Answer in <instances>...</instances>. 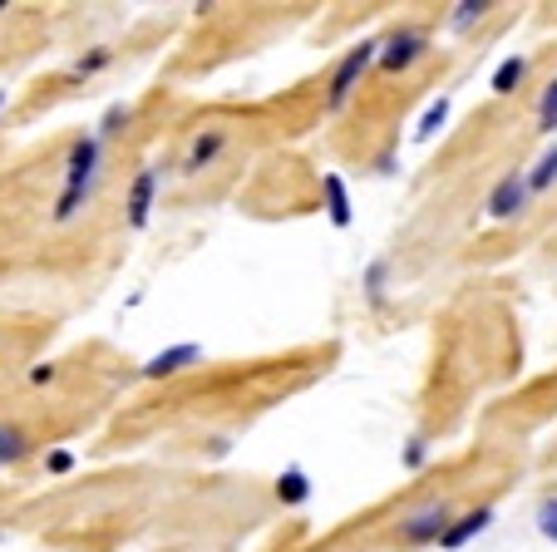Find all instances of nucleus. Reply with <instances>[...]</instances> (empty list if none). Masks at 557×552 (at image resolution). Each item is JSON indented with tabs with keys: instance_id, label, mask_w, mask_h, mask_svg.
<instances>
[{
	"instance_id": "11",
	"label": "nucleus",
	"mask_w": 557,
	"mask_h": 552,
	"mask_svg": "<svg viewBox=\"0 0 557 552\" xmlns=\"http://www.w3.org/2000/svg\"><path fill=\"white\" fill-rule=\"evenodd\" d=\"M523 79H528V54H508V60L494 70L488 89H494L498 99H508V95H518V84H523Z\"/></svg>"
},
{
	"instance_id": "26",
	"label": "nucleus",
	"mask_w": 557,
	"mask_h": 552,
	"mask_svg": "<svg viewBox=\"0 0 557 552\" xmlns=\"http://www.w3.org/2000/svg\"><path fill=\"white\" fill-rule=\"evenodd\" d=\"M0 15H5V0H0Z\"/></svg>"
},
{
	"instance_id": "5",
	"label": "nucleus",
	"mask_w": 557,
	"mask_h": 552,
	"mask_svg": "<svg viewBox=\"0 0 557 552\" xmlns=\"http://www.w3.org/2000/svg\"><path fill=\"white\" fill-rule=\"evenodd\" d=\"M158 188H163V168L158 163H144L128 183V198H124V222L134 232H144L153 222V208H158Z\"/></svg>"
},
{
	"instance_id": "1",
	"label": "nucleus",
	"mask_w": 557,
	"mask_h": 552,
	"mask_svg": "<svg viewBox=\"0 0 557 552\" xmlns=\"http://www.w3.org/2000/svg\"><path fill=\"white\" fill-rule=\"evenodd\" d=\"M99 183H104V138H99L95 128H85V134L70 144V154H64V188L50 212L54 228H70V222L95 203Z\"/></svg>"
},
{
	"instance_id": "22",
	"label": "nucleus",
	"mask_w": 557,
	"mask_h": 552,
	"mask_svg": "<svg viewBox=\"0 0 557 552\" xmlns=\"http://www.w3.org/2000/svg\"><path fill=\"white\" fill-rule=\"evenodd\" d=\"M45 469H50V474H70V469H74V458L64 454V449H54V454L45 458Z\"/></svg>"
},
{
	"instance_id": "7",
	"label": "nucleus",
	"mask_w": 557,
	"mask_h": 552,
	"mask_svg": "<svg viewBox=\"0 0 557 552\" xmlns=\"http://www.w3.org/2000/svg\"><path fill=\"white\" fill-rule=\"evenodd\" d=\"M222 154H227V128H202V134H193V144H188V154H183L178 173H183V177L208 173V168L218 163Z\"/></svg>"
},
{
	"instance_id": "2",
	"label": "nucleus",
	"mask_w": 557,
	"mask_h": 552,
	"mask_svg": "<svg viewBox=\"0 0 557 552\" xmlns=\"http://www.w3.org/2000/svg\"><path fill=\"white\" fill-rule=\"evenodd\" d=\"M375 64H380V40H360V45H350V50L336 60L331 79H326V109H346V105H350V95L360 89V79H366V74L375 70Z\"/></svg>"
},
{
	"instance_id": "19",
	"label": "nucleus",
	"mask_w": 557,
	"mask_h": 552,
	"mask_svg": "<svg viewBox=\"0 0 557 552\" xmlns=\"http://www.w3.org/2000/svg\"><path fill=\"white\" fill-rule=\"evenodd\" d=\"M444 119H449V99H440V105L424 109V119H420V138H430L434 128H444Z\"/></svg>"
},
{
	"instance_id": "15",
	"label": "nucleus",
	"mask_w": 557,
	"mask_h": 552,
	"mask_svg": "<svg viewBox=\"0 0 557 552\" xmlns=\"http://www.w3.org/2000/svg\"><path fill=\"white\" fill-rule=\"evenodd\" d=\"M276 499H282V503H306V499H311V483H306V474L301 469H286L282 479H276Z\"/></svg>"
},
{
	"instance_id": "17",
	"label": "nucleus",
	"mask_w": 557,
	"mask_h": 552,
	"mask_svg": "<svg viewBox=\"0 0 557 552\" xmlns=\"http://www.w3.org/2000/svg\"><path fill=\"white\" fill-rule=\"evenodd\" d=\"M449 25L454 30H463V25H473V21H484L488 11H494V5H488V0H459V5H449Z\"/></svg>"
},
{
	"instance_id": "16",
	"label": "nucleus",
	"mask_w": 557,
	"mask_h": 552,
	"mask_svg": "<svg viewBox=\"0 0 557 552\" xmlns=\"http://www.w3.org/2000/svg\"><path fill=\"white\" fill-rule=\"evenodd\" d=\"M537 134H557V79H547L543 99H537Z\"/></svg>"
},
{
	"instance_id": "14",
	"label": "nucleus",
	"mask_w": 557,
	"mask_h": 552,
	"mask_svg": "<svg viewBox=\"0 0 557 552\" xmlns=\"http://www.w3.org/2000/svg\"><path fill=\"white\" fill-rule=\"evenodd\" d=\"M25 449H30V439H25L21 425H0V469H5V464H21Z\"/></svg>"
},
{
	"instance_id": "25",
	"label": "nucleus",
	"mask_w": 557,
	"mask_h": 552,
	"mask_svg": "<svg viewBox=\"0 0 557 552\" xmlns=\"http://www.w3.org/2000/svg\"><path fill=\"white\" fill-rule=\"evenodd\" d=\"M0 114H5V89H0Z\"/></svg>"
},
{
	"instance_id": "10",
	"label": "nucleus",
	"mask_w": 557,
	"mask_h": 552,
	"mask_svg": "<svg viewBox=\"0 0 557 552\" xmlns=\"http://www.w3.org/2000/svg\"><path fill=\"white\" fill-rule=\"evenodd\" d=\"M321 198H326V218L336 222V228H350V188L341 173H321Z\"/></svg>"
},
{
	"instance_id": "21",
	"label": "nucleus",
	"mask_w": 557,
	"mask_h": 552,
	"mask_svg": "<svg viewBox=\"0 0 557 552\" xmlns=\"http://www.w3.org/2000/svg\"><path fill=\"white\" fill-rule=\"evenodd\" d=\"M119 124H128V105H114V109H109L104 124H99V138H114Z\"/></svg>"
},
{
	"instance_id": "3",
	"label": "nucleus",
	"mask_w": 557,
	"mask_h": 552,
	"mask_svg": "<svg viewBox=\"0 0 557 552\" xmlns=\"http://www.w3.org/2000/svg\"><path fill=\"white\" fill-rule=\"evenodd\" d=\"M533 208V183H528V168H508L484 198V218L488 222H513Z\"/></svg>"
},
{
	"instance_id": "4",
	"label": "nucleus",
	"mask_w": 557,
	"mask_h": 552,
	"mask_svg": "<svg viewBox=\"0 0 557 552\" xmlns=\"http://www.w3.org/2000/svg\"><path fill=\"white\" fill-rule=\"evenodd\" d=\"M430 54V35L420 25H400V30H389L380 40V70L385 74H405L410 64H420Z\"/></svg>"
},
{
	"instance_id": "23",
	"label": "nucleus",
	"mask_w": 557,
	"mask_h": 552,
	"mask_svg": "<svg viewBox=\"0 0 557 552\" xmlns=\"http://www.w3.org/2000/svg\"><path fill=\"white\" fill-rule=\"evenodd\" d=\"M405 464H410V469H420V464H424V444H420V439H414V444H410V454H405Z\"/></svg>"
},
{
	"instance_id": "12",
	"label": "nucleus",
	"mask_w": 557,
	"mask_h": 552,
	"mask_svg": "<svg viewBox=\"0 0 557 552\" xmlns=\"http://www.w3.org/2000/svg\"><path fill=\"white\" fill-rule=\"evenodd\" d=\"M528 183H533V198H543V193L557 188V144H547L543 158L528 168Z\"/></svg>"
},
{
	"instance_id": "9",
	"label": "nucleus",
	"mask_w": 557,
	"mask_h": 552,
	"mask_svg": "<svg viewBox=\"0 0 557 552\" xmlns=\"http://www.w3.org/2000/svg\"><path fill=\"white\" fill-rule=\"evenodd\" d=\"M488 523H494V508H469V513H459V518L449 523V532H444L440 538V548L444 552H459V548H469L473 538H479V532H488Z\"/></svg>"
},
{
	"instance_id": "8",
	"label": "nucleus",
	"mask_w": 557,
	"mask_h": 552,
	"mask_svg": "<svg viewBox=\"0 0 557 552\" xmlns=\"http://www.w3.org/2000/svg\"><path fill=\"white\" fill-rule=\"evenodd\" d=\"M208 355H202V345H173V351H158L153 360H144V380H173L183 376V370H193V365H202Z\"/></svg>"
},
{
	"instance_id": "24",
	"label": "nucleus",
	"mask_w": 557,
	"mask_h": 552,
	"mask_svg": "<svg viewBox=\"0 0 557 552\" xmlns=\"http://www.w3.org/2000/svg\"><path fill=\"white\" fill-rule=\"evenodd\" d=\"M30 380H35V385H50V380H54V365H45V370H30Z\"/></svg>"
},
{
	"instance_id": "6",
	"label": "nucleus",
	"mask_w": 557,
	"mask_h": 552,
	"mask_svg": "<svg viewBox=\"0 0 557 552\" xmlns=\"http://www.w3.org/2000/svg\"><path fill=\"white\" fill-rule=\"evenodd\" d=\"M449 523H454V508H449V503H444V499H430L424 508H414L410 518H400V538L414 542V548H420V542H440L444 532H449Z\"/></svg>"
},
{
	"instance_id": "20",
	"label": "nucleus",
	"mask_w": 557,
	"mask_h": 552,
	"mask_svg": "<svg viewBox=\"0 0 557 552\" xmlns=\"http://www.w3.org/2000/svg\"><path fill=\"white\" fill-rule=\"evenodd\" d=\"M537 532H543L547 542H557V499H547L543 508H537Z\"/></svg>"
},
{
	"instance_id": "18",
	"label": "nucleus",
	"mask_w": 557,
	"mask_h": 552,
	"mask_svg": "<svg viewBox=\"0 0 557 552\" xmlns=\"http://www.w3.org/2000/svg\"><path fill=\"white\" fill-rule=\"evenodd\" d=\"M109 60H114V50H95V54H79V60H74V79H95L99 70H109Z\"/></svg>"
},
{
	"instance_id": "13",
	"label": "nucleus",
	"mask_w": 557,
	"mask_h": 552,
	"mask_svg": "<svg viewBox=\"0 0 557 552\" xmlns=\"http://www.w3.org/2000/svg\"><path fill=\"white\" fill-rule=\"evenodd\" d=\"M360 286H366V302H370V306L385 302V292H389V261H385V257L370 261L366 277H360Z\"/></svg>"
}]
</instances>
